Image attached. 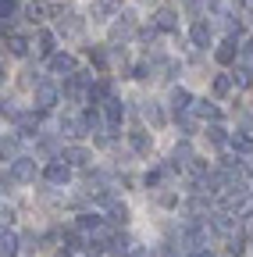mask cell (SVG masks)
Segmentation results:
<instances>
[{"mask_svg":"<svg viewBox=\"0 0 253 257\" xmlns=\"http://www.w3.org/2000/svg\"><path fill=\"white\" fill-rule=\"evenodd\" d=\"M57 96H61V89H57L50 79H40V82L33 86V100H36L40 111H50V107L57 104Z\"/></svg>","mask_w":253,"mask_h":257,"instance_id":"cell-1","label":"cell"},{"mask_svg":"<svg viewBox=\"0 0 253 257\" xmlns=\"http://www.w3.org/2000/svg\"><path fill=\"white\" fill-rule=\"evenodd\" d=\"M8 175L15 179V186L36 182V161H33V157H15V161H11V172H8Z\"/></svg>","mask_w":253,"mask_h":257,"instance_id":"cell-2","label":"cell"},{"mask_svg":"<svg viewBox=\"0 0 253 257\" xmlns=\"http://www.w3.org/2000/svg\"><path fill=\"white\" fill-rule=\"evenodd\" d=\"M43 179H47L50 186H65V182L72 179V161H68V157H61V161H50V165L43 168Z\"/></svg>","mask_w":253,"mask_h":257,"instance_id":"cell-3","label":"cell"},{"mask_svg":"<svg viewBox=\"0 0 253 257\" xmlns=\"http://www.w3.org/2000/svg\"><path fill=\"white\" fill-rule=\"evenodd\" d=\"M75 72H79V64H75L72 54H54V57H50V75H57V79H72Z\"/></svg>","mask_w":253,"mask_h":257,"instance_id":"cell-4","label":"cell"},{"mask_svg":"<svg viewBox=\"0 0 253 257\" xmlns=\"http://www.w3.org/2000/svg\"><path fill=\"white\" fill-rule=\"evenodd\" d=\"M132 29H136L132 15H121V22H114V25H111V43H125V40L132 36Z\"/></svg>","mask_w":253,"mask_h":257,"instance_id":"cell-5","label":"cell"},{"mask_svg":"<svg viewBox=\"0 0 253 257\" xmlns=\"http://www.w3.org/2000/svg\"><path fill=\"white\" fill-rule=\"evenodd\" d=\"M168 104H171V111H175V114H182V111H189L193 96H189V89H185V86H175V89H171V96H168Z\"/></svg>","mask_w":253,"mask_h":257,"instance_id":"cell-6","label":"cell"},{"mask_svg":"<svg viewBox=\"0 0 253 257\" xmlns=\"http://www.w3.org/2000/svg\"><path fill=\"white\" fill-rule=\"evenodd\" d=\"M100 107H104V118H107V125H118V121H121V114H125V104L118 100V96H107V100H104Z\"/></svg>","mask_w":253,"mask_h":257,"instance_id":"cell-7","label":"cell"},{"mask_svg":"<svg viewBox=\"0 0 253 257\" xmlns=\"http://www.w3.org/2000/svg\"><path fill=\"white\" fill-rule=\"evenodd\" d=\"M214 57H217V64H232V61L239 57V47H235V36H228L225 43H221V47L214 50Z\"/></svg>","mask_w":253,"mask_h":257,"instance_id":"cell-8","label":"cell"},{"mask_svg":"<svg viewBox=\"0 0 253 257\" xmlns=\"http://www.w3.org/2000/svg\"><path fill=\"white\" fill-rule=\"evenodd\" d=\"M107 250H111V257H132V253H136L132 239H129V236H121V232L111 239V246H107Z\"/></svg>","mask_w":253,"mask_h":257,"instance_id":"cell-9","label":"cell"},{"mask_svg":"<svg viewBox=\"0 0 253 257\" xmlns=\"http://www.w3.org/2000/svg\"><path fill=\"white\" fill-rule=\"evenodd\" d=\"M153 25L161 29V32H178V18H175V11H168V8H161L153 15Z\"/></svg>","mask_w":253,"mask_h":257,"instance_id":"cell-10","label":"cell"},{"mask_svg":"<svg viewBox=\"0 0 253 257\" xmlns=\"http://www.w3.org/2000/svg\"><path fill=\"white\" fill-rule=\"evenodd\" d=\"M210 225H214V232H221V236H232V232H235V221H232V214H225V211L210 214Z\"/></svg>","mask_w":253,"mask_h":257,"instance_id":"cell-11","label":"cell"},{"mask_svg":"<svg viewBox=\"0 0 253 257\" xmlns=\"http://www.w3.org/2000/svg\"><path fill=\"white\" fill-rule=\"evenodd\" d=\"M189 40H193L196 47H210V25H207V22H193V29H189Z\"/></svg>","mask_w":253,"mask_h":257,"instance_id":"cell-12","label":"cell"},{"mask_svg":"<svg viewBox=\"0 0 253 257\" xmlns=\"http://www.w3.org/2000/svg\"><path fill=\"white\" fill-rule=\"evenodd\" d=\"M129 143H132V150H136V154H150L153 136H150V133H143V128H136V133H129Z\"/></svg>","mask_w":253,"mask_h":257,"instance_id":"cell-13","label":"cell"},{"mask_svg":"<svg viewBox=\"0 0 253 257\" xmlns=\"http://www.w3.org/2000/svg\"><path fill=\"white\" fill-rule=\"evenodd\" d=\"M143 118H146L153 128H161V125H164V111H161V104H157V100H146V104H143Z\"/></svg>","mask_w":253,"mask_h":257,"instance_id":"cell-14","label":"cell"},{"mask_svg":"<svg viewBox=\"0 0 253 257\" xmlns=\"http://www.w3.org/2000/svg\"><path fill=\"white\" fill-rule=\"evenodd\" d=\"M107 96H111V79H97V82H93V89H89V100H93V104H104Z\"/></svg>","mask_w":253,"mask_h":257,"instance_id":"cell-15","label":"cell"},{"mask_svg":"<svg viewBox=\"0 0 253 257\" xmlns=\"http://www.w3.org/2000/svg\"><path fill=\"white\" fill-rule=\"evenodd\" d=\"M107 207H111V214H107V221H111V225H125V221H129V204H118V200H111Z\"/></svg>","mask_w":253,"mask_h":257,"instance_id":"cell-16","label":"cell"},{"mask_svg":"<svg viewBox=\"0 0 253 257\" xmlns=\"http://www.w3.org/2000/svg\"><path fill=\"white\" fill-rule=\"evenodd\" d=\"M65 157L72 161V165H79V168H82V165H89V161H93V154H89L86 147H68V150H65Z\"/></svg>","mask_w":253,"mask_h":257,"instance_id":"cell-17","label":"cell"},{"mask_svg":"<svg viewBox=\"0 0 253 257\" xmlns=\"http://www.w3.org/2000/svg\"><path fill=\"white\" fill-rule=\"evenodd\" d=\"M100 225H104L100 214H79V232H89V236H93V232L100 229Z\"/></svg>","mask_w":253,"mask_h":257,"instance_id":"cell-18","label":"cell"},{"mask_svg":"<svg viewBox=\"0 0 253 257\" xmlns=\"http://www.w3.org/2000/svg\"><path fill=\"white\" fill-rule=\"evenodd\" d=\"M36 50H40V57H54V32H40L36 36Z\"/></svg>","mask_w":253,"mask_h":257,"instance_id":"cell-19","label":"cell"},{"mask_svg":"<svg viewBox=\"0 0 253 257\" xmlns=\"http://www.w3.org/2000/svg\"><path fill=\"white\" fill-rule=\"evenodd\" d=\"M193 111H196V118H203V121H217V118H221V114H217V107H214V104H207V100H196V107H193Z\"/></svg>","mask_w":253,"mask_h":257,"instance_id":"cell-20","label":"cell"},{"mask_svg":"<svg viewBox=\"0 0 253 257\" xmlns=\"http://www.w3.org/2000/svg\"><path fill=\"white\" fill-rule=\"evenodd\" d=\"M232 86H235V75H217L214 79V96H228Z\"/></svg>","mask_w":253,"mask_h":257,"instance_id":"cell-21","label":"cell"},{"mask_svg":"<svg viewBox=\"0 0 253 257\" xmlns=\"http://www.w3.org/2000/svg\"><path fill=\"white\" fill-rule=\"evenodd\" d=\"M0 250H4V257H15L18 253V236L4 229V236H0Z\"/></svg>","mask_w":253,"mask_h":257,"instance_id":"cell-22","label":"cell"},{"mask_svg":"<svg viewBox=\"0 0 253 257\" xmlns=\"http://www.w3.org/2000/svg\"><path fill=\"white\" fill-rule=\"evenodd\" d=\"M207 143H210V147H225V143H228L225 128H221V125H210V128H207Z\"/></svg>","mask_w":253,"mask_h":257,"instance_id":"cell-23","label":"cell"},{"mask_svg":"<svg viewBox=\"0 0 253 257\" xmlns=\"http://www.w3.org/2000/svg\"><path fill=\"white\" fill-rule=\"evenodd\" d=\"M8 50H11L15 57H25V50H29L25 36H15V32H11V36H8Z\"/></svg>","mask_w":253,"mask_h":257,"instance_id":"cell-24","label":"cell"},{"mask_svg":"<svg viewBox=\"0 0 253 257\" xmlns=\"http://www.w3.org/2000/svg\"><path fill=\"white\" fill-rule=\"evenodd\" d=\"M61 32H68V36H79V32H82V18H79V15H68V22L61 18Z\"/></svg>","mask_w":253,"mask_h":257,"instance_id":"cell-25","label":"cell"},{"mask_svg":"<svg viewBox=\"0 0 253 257\" xmlns=\"http://www.w3.org/2000/svg\"><path fill=\"white\" fill-rule=\"evenodd\" d=\"M15 11H18V0H0V15H4V29L15 22Z\"/></svg>","mask_w":253,"mask_h":257,"instance_id":"cell-26","label":"cell"},{"mask_svg":"<svg viewBox=\"0 0 253 257\" xmlns=\"http://www.w3.org/2000/svg\"><path fill=\"white\" fill-rule=\"evenodd\" d=\"M232 147H235L239 154H253V140H249V136H242V133H235V136H232Z\"/></svg>","mask_w":253,"mask_h":257,"instance_id":"cell-27","label":"cell"},{"mask_svg":"<svg viewBox=\"0 0 253 257\" xmlns=\"http://www.w3.org/2000/svg\"><path fill=\"white\" fill-rule=\"evenodd\" d=\"M157 204H161V207H178V193L161 189V193H157Z\"/></svg>","mask_w":253,"mask_h":257,"instance_id":"cell-28","label":"cell"},{"mask_svg":"<svg viewBox=\"0 0 253 257\" xmlns=\"http://www.w3.org/2000/svg\"><path fill=\"white\" fill-rule=\"evenodd\" d=\"M18 157V136H4V161Z\"/></svg>","mask_w":253,"mask_h":257,"instance_id":"cell-29","label":"cell"},{"mask_svg":"<svg viewBox=\"0 0 253 257\" xmlns=\"http://www.w3.org/2000/svg\"><path fill=\"white\" fill-rule=\"evenodd\" d=\"M40 150H43V154H54V150H57V140L43 133V136H40Z\"/></svg>","mask_w":253,"mask_h":257,"instance_id":"cell-30","label":"cell"},{"mask_svg":"<svg viewBox=\"0 0 253 257\" xmlns=\"http://www.w3.org/2000/svg\"><path fill=\"white\" fill-rule=\"evenodd\" d=\"M89 57H93V64H97V68H107V54L97 47V50H89Z\"/></svg>","mask_w":253,"mask_h":257,"instance_id":"cell-31","label":"cell"},{"mask_svg":"<svg viewBox=\"0 0 253 257\" xmlns=\"http://www.w3.org/2000/svg\"><path fill=\"white\" fill-rule=\"evenodd\" d=\"M182 253H185V246H178V250H175V243H164L161 246V257H182Z\"/></svg>","mask_w":253,"mask_h":257,"instance_id":"cell-32","label":"cell"},{"mask_svg":"<svg viewBox=\"0 0 253 257\" xmlns=\"http://www.w3.org/2000/svg\"><path fill=\"white\" fill-rule=\"evenodd\" d=\"M153 36H157V29H153V25H150V29H143V32H139V40H143V43H153Z\"/></svg>","mask_w":253,"mask_h":257,"instance_id":"cell-33","label":"cell"},{"mask_svg":"<svg viewBox=\"0 0 253 257\" xmlns=\"http://www.w3.org/2000/svg\"><path fill=\"white\" fill-rule=\"evenodd\" d=\"M132 257H150V253H146V250H143V246H139V250H136V253H132Z\"/></svg>","mask_w":253,"mask_h":257,"instance_id":"cell-34","label":"cell"},{"mask_svg":"<svg viewBox=\"0 0 253 257\" xmlns=\"http://www.w3.org/2000/svg\"><path fill=\"white\" fill-rule=\"evenodd\" d=\"M242 50H249V54H253V40H246V47H242Z\"/></svg>","mask_w":253,"mask_h":257,"instance_id":"cell-35","label":"cell"}]
</instances>
